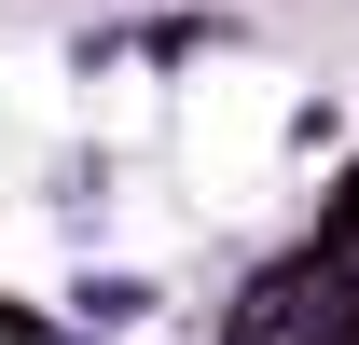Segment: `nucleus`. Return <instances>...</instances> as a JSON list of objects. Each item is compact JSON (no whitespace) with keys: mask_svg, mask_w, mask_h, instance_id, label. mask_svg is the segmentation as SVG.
<instances>
[{"mask_svg":"<svg viewBox=\"0 0 359 345\" xmlns=\"http://www.w3.org/2000/svg\"><path fill=\"white\" fill-rule=\"evenodd\" d=\"M346 235H359V180H346Z\"/></svg>","mask_w":359,"mask_h":345,"instance_id":"nucleus-1","label":"nucleus"}]
</instances>
